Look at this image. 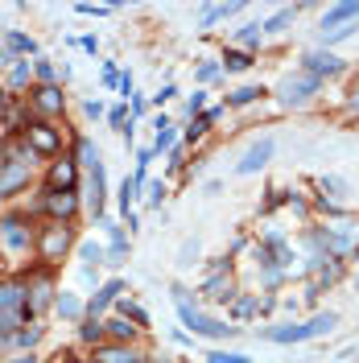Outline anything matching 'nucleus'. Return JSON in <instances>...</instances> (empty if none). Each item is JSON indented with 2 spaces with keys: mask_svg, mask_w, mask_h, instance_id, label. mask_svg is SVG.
Here are the masks:
<instances>
[{
  "mask_svg": "<svg viewBox=\"0 0 359 363\" xmlns=\"http://www.w3.org/2000/svg\"><path fill=\"white\" fill-rule=\"evenodd\" d=\"M173 293H178V314H182V322L190 326L194 335H207V339H227V335H236V326H223V322H215V318L198 314L190 301L182 297V289H173Z\"/></svg>",
  "mask_w": 359,
  "mask_h": 363,
  "instance_id": "obj_1",
  "label": "nucleus"
},
{
  "mask_svg": "<svg viewBox=\"0 0 359 363\" xmlns=\"http://www.w3.org/2000/svg\"><path fill=\"white\" fill-rule=\"evenodd\" d=\"M29 170H33V157H25L21 149H8V157L0 166V194L21 190L25 182H29Z\"/></svg>",
  "mask_w": 359,
  "mask_h": 363,
  "instance_id": "obj_2",
  "label": "nucleus"
},
{
  "mask_svg": "<svg viewBox=\"0 0 359 363\" xmlns=\"http://www.w3.org/2000/svg\"><path fill=\"white\" fill-rule=\"evenodd\" d=\"M268 157H273V141L264 137V141H256V145L244 153V161L236 166V173H256V170H264V166H268Z\"/></svg>",
  "mask_w": 359,
  "mask_h": 363,
  "instance_id": "obj_3",
  "label": "nucleus"
},
{
  "mask_svg": "<svg viewBox=\"0 0 359 363\" xmlns=\"http://www.w3.org/2000/svg\"><path fill=\"white\" fill-rule=\"evenodd\" d=\"M67 243H71V231H67L62 223H54L46 236H42V256H46V260H58V256L67 252Z\"/></svg>",
  "mask_w": 359,
  "mask_h": 363,
  "instance_id": "obj_4",
  "label": "nucleus"
},
{
  "mask_svg": "<svg viewBox=\"0 0 359 363\" xmlns=\"http://www.w3.org/2000/svg\"><path fill=\"white\" fill-rule=\"evenodd\" d=\"M314 87H318L314 74H306V79H285L281 83V103H306V96H310Z\"/></svg>",
  "mask_w": 359,
  "mask_h": 363,
  "instance_id": "obj_5",
  "label": "nucleus"
},
{
  "mask_svg": "<svg viewBox=\"0 0 359 363\" xmlns=\"http://www.w3.org/2000/svg\"><path fill=\"white\" fill-rule=\"evenodd\" d=\"M359 17V0H351V4H335L326 17H322V33L326 29H338V25H351Z\"/></svg>",
  "mask_w": 359,
  "mask_h": 363,
  "instance_id": "obj_6",
  "label": "nucleus"
},
{
  "mask_svg": "<svg viewBox=\"0 0 359 363\" xmlns=\"http://www.w3.org/2000/svg\"><path fill=\"white\" fill-rule=\"evenodd\" d=\"M264 339H273V342H302V339H314V335H310V322H306V326H273V330H264Z\"/></svg>",
  "mask_w": 359,
  "mask_h": 363,
  "instance_id": "obj_7",
  "label": "nucleus"
},
{
  "mask_svg": "<svg viewBox=\"0 0 359 363\" xmlns=\"http://www.w3.org/2000/svg\"><path fill=\"white\" fill-rule=\"evenodd\" d=\"M338 67H343V62H338L335 54H306V71H310L314 79H318V74H335Z\"/></svg>",
  "mask_w": 359,
  "mask_h": 363,
  "instance_id": "obj_8",
  "label": "nucleus"
},
{
  "mask_svg": "<svg viewBox=\"0 0 359 363\" xmlns=\"http://www.w3.org/2000/svg\"><path fill=\"white\" fill-rule=\"evenodd\" d=\"M29 145L38 149V153H54V149H58V137L50 132L46 124H33V128H29Z\"/></svg>",
  "mask_w": 359,
  "mask_h": 363,
  "instance_id": "obj_9",
  "label": "nucleus"
},
{
  "mask_svg": "<svg viewBox=\"0 0 359 363\" xmlns=\"http://www.w3.org/2000/svg\"><path fill=\"white\" fill-rule=\"evenodd\" d=\"M21 306H25L21 285H0V310L4 314H21Z\"/></svg>",
  "mask_w": 359,
  "mask_h": 363,
  "instance_id": "obj_10",
  "label": "nucleus"
},
{
  "mask_svg": "<svg viewBox=\"0 0 359 363\" xmlns=\"http://www.w3.org/2000/svg\"><path fill=\"white\" fill-rule=\"evenodd\" d=\"M124 289V285H120V281H108V285H103V289L96 293V301H91V318L99 314V310H103V306H112V301H116V293Z\"/></svg>",
  "mask_w": 359,
  "mask_h": 363,
  "instance_id": "obj_11",
  "label": "nucleus"
},
{
  "mask_svg": "<svg viewBox=\"0 0 359 363\" xmlns=\"http://www.w3.org/2000/svg\"><path fill=\"white\" fill-rule=\"evenodd\" d=\"M46 207L54 211V215H62V219H67V215L74 211V194H71V190H62V194H50V198H46Z\"/></svg>",
  "mask_w": 359,
  "mask_h": 363,
  "instance_id": "obj_12",
  "label": "nucleus"
},
{
  "mask_svg": "<svg viewBox=\"0 0 359 363\" xmlns=\"http://www.w3.org/2000/svg\"><path fill=\"white\" fill-rule=\"evenodd\" d=\"M38 108L42 112H62V96L54 87H38Z\"/></svg>",
  "mask_w": 359,
  "mask_h": 363,
  "instance_id": "obj_13",
  "label": "nucleus"
},
{
  "mask_svg": "<svg viewBox=\"0 0 359 363\" xmlns=\"http://www.w3.org/2000/svg\"><path fill=\"white\" fill-rule=\"evenodd\" d=\"M239 4H215V8H207L203 13V25H215V21H227V17H236Z\"/></svg>",
  "mask_w": 359,
  "mask_h": 363,
  "instance_id": "obj_14",
  "label": "nucleus"
},
{
  "mask_svg": "<svg viewBox=\"0 0 359 363\" xmlns=\"http://www.w3.org/2000/svg\"><path fill=\"white\" fill-rule=\"evenodd\" d=\"M50 182H54V186H71L74 182V166L71 161H58V166L50 170Z\"/></svg>",
  "mask_w": 359,
  "mask_h": 363,
  "instance_id": "obj_15",
  "label": "nucleus"
},
{
  "mask_svg": "<svg viewBox=\"0 0 359 363\" xmlns=\"http://www.w3.org/2000/svg\"><path fill=\"white\" fill-rule=\"evenodd\" d=\"M99 363H137V355L124 347H108V351H99Z\"/></svg>",
  "mask_w": 359,
  "mask_h": 363,
  "instance_id": "obj_16",
  "label": "nucleus"
},
{
  "mask_svg": "<svg viewBox=\"0 0 359 363\" xmlns=\"http://www.w3.org/2000/svg\"><path fill=\"white\" fill-rule=\"evenodd\" d=\"M4 240H8V248H25V231H21V223H17V219H8V223H4Z\"/></svg>",
  "mask_w": 359,
  "mask_h": 363,
  "instance_id": "obj_17",
  "label": "nucleus"
},
{
  "mask_svg": "<svg viewBox=\"0 0 359 363\" xmlns=\"http://www.w3.org/2000/svg\"><path fill=\"white\" fill-rule=\"evenodd\" d=\"M293 17H297V8H281V13H277L273 21L264 25V29H268V33H281V29H285V25L293 21Z\"/></svg>",
  "mask_w": 359,
  "mask_h": 363,
  "instance_id": "obj_18",
  "label": "nucleus"
},
{
  "mask_svg": "<svg viewBox=\"0 0 359 363\" xmlns=\"http://www.w3.org/2000/svg\"><path fill=\"white\" fill-rule=\"evenodd\" d=\"M169 145H173V128H169V120L161 116V120H157V153L169 149Z\"/></svg>",
  "mask_w": 359,
  "mask_h": 363,
  "instance_id": "obj_19",
  "label": "nucleus"
},
{
  "mask_svg": "<svg viewBox=\"0 0 359 363\" xmlns=\"http://www.w3.org/2000/svg\"><path fill=\"white\" fill-rule=\"evenodd\" d=\"M207 363H248V355H239V351H211Z\"/></svg>",
  "mask_w": 359,
  "mask_h": 363,
  "instance_id": "obj_20",
  "label": "nucleus"
},
{
  "mask_svg": "<svg viewBox=\"0 0 359 363\" xmlns=\"http://www.w3.org/2000/svg\"><path fill=\"white\" fill-rule=\"evenodd\" d=\"M132 194H137V178H124V186H120V207H124V215H128V207H132Z\"/></svg>",
  "mask_w": 359,
  "mask_h": 363,
  "instance_id": "obj_21",
  "label": "nucleus"
},
{
  "mask_svg": "<svg viewBox=\"0 0 359 363\" xmlns=\"http://www.w3.org/2000/svg\"><path fill=\"white\" fill-rule=\"evenodd\" d=\"M58 314H62V318H79V301H74L71 293H62V297H58Z\"/></svg>",
  "mask_w": 359,
  "mask_h": 363,
  "instance_id": "obj_22",
  "label": "nucleus"
},
{
  "mask_svg": "<svg viewBox=\"0 0 359 363\" xmlns=\"http://www.w3.org/2000/svg\"><path fill=\"white\" fill-rule=\"evenodd\" d=\"M256 96H261V87H239L236 96H232V103H236V108H244V103H252Z\"/></svg>",
  "mask_w": 359,
  "mask_h": 363,
  "instance_id": "obj_23",
  "label": "nucleus"
},
{
  "mask_svg": "<svg viewBox=\"0 0 359 363\" xmlns=\"http://www.w3.org/2000/svg\"><path fill=\"white\" fill-rule=\"evenodd\" d=\"M223 62H227V71H244V67H252V62H248V54H227Z\"/></svg>",
  "mask_w": 359,
  "mask_h": 363,
  "instance_id": "obj_24",
  "label": "nucleus"
},
{
  "mask_svg": "<svg viewBox=\"0 0 359 363\" xmlns=\"http://www.w3.org/2000/svg\"><path fill=\"white\" fill-rule=\"evenodd\" d=\"M83 260H103V248H99V243H83Z\"/></svg>",
  "mask_w": 359,
  "mask_h": 363,
  "instance_id": "obj_25",
  "label": "nucleus"
},
{
  "mask_svg": "<svg viewBox=\"0 0 359 363\" xmlns=\"http://www.w3.org/2000/svg\"><path fill=\"white\" fill-rule=\"evenodd\" d=\"M108 326H112V335H116V339H128V335H132V326H128L124 318H116V322H108Z\"/></svg>",
  "mask_w": 359,
  "mask_h": 363,
  "instance_id": "obj_26",
  "label": "nucleus"
},
{
  "mask_svg": "<svg viewBox=\"0 0 359 363\" xmlns=\"http://www.w3.org/2000/svg\"><path fill=\"white\" fill-rule=\"evenodd\" d=\"M8 46L21 50V54H29V50H33V42H29V38H21V33H13V38H8Z\"/></svg>",
  "mask_w": 359,
  "mask_h": 363,
  "instance_id": "obj_27",
  "label": "nucleus"
},
{
  "mask_svg": "<svg viewBox=\"0 0 359 363\" xmlns=\"http://www.w3.org/2000/svg\"><path fill=\"white\" fill-rule=\"evenodd\" d=\"M161 194H166V190H161V182H153V186H149V202H153V207H161Z\"/></svg>",
  "mask_w": 359,
  "mask_h": 363,
  "instance_id": "obj_28",
  "label": "nucleus"
},
{
  "mask_svg": "<svg viewBox=\"0 0 359 363\" xmlns=\"http://www.w3.org/2000/svg\"><path fill=\"white\" fill-rule=\"evenodd\" d=\"M239 38H244V42H256V38H261V25H244V33H239Z\"/></svg>",
  "mask_w": 359,
  "mask_h": 363,
  "instance_id": "obj_29",
  "label": "nucleus"
},
{
  "mask_svg": "<svg viewBox=\"0 0 359 363\" xmlns=\"http://www.w3.org/2000/svg\"><path fill=\"white\" fill-rule=\"evenodd\" d=\"M99 330H103V326L91 318V326H83V339H99Z\"/></svg>",
  "mask_w": 359,
  "mask_h": 363,
  "instance_id": "obj_30",
  "label": "nucleus"
},
{
  "mask_svg": "<svg viewBox=\"0 0 359 363\" xmlns=\"http://www.w3.org/2000/svg\"><path fill=\"white\" fill-rule=\"evenodd\" d=\"M351 108H359V87H355V96H351Z\"/></svg>",
  "mask_w": 359,
  "mask_h": 363,
  "instance_id": "obj_31",
  "label": "nucleus"
},
{
  "mask_svg": "<svg viewBox=\"0 0 359 363\" xmlns=\"http://www.w3.org/2000/svg\"><path fill=\"white\" fill-rule=\"evenodd\" d=\"M17 363H38V359H17Z\"/></svg>",
  "mask_w": 359,
  "mask_h": 363,
  "instance_id": "obj_32",
  "label": "nucleus"
}]
</instances>
